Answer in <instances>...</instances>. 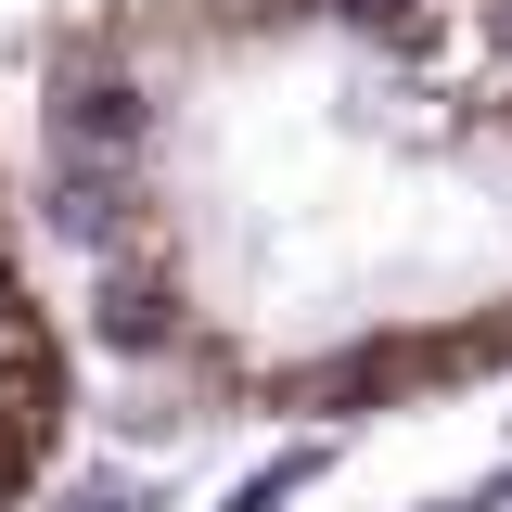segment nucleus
<instances>
[{
	"mask_svg": "<svg viewBox=\"0 0 512 512\" xmlns=\"http://www.w3.org/2000/svg\"><path fill=\"white\" fill-rule=\"evenodd\" d=\"M39 244L103 359L218 423H372L512 372V0H77Z\"/></svg>",
	"mask_w": 512,
	"mask_h": 512,
	"instance_id": "obj_1",
	"label": "nucleus"
},
{
	"mask_svg": "<svg viewBox=\"0 0 512 512\" xmlns=\"http://www.w3.org/2000/svg\"><path fill=\"white\" fill-rule=\"evenodd\" d=\"M64 436H77V333H64V295L39 269V218H26L13 154H0V512H26L52 487Z\"/></svg>",
	"mask_w": 512,
	"mask_h": 512,
	"instance_id": "obj_2",
	"label": "nucleus"
}]
</instances>
